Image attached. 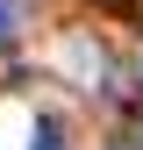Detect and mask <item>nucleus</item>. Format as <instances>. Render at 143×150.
Returning a JSON list of instances; mask_svg holds the SVG:
<instances>
[{
    "label": "nucleus",
    "instance_id": "1",
    "mask_svg": "<svg viewBox=\"0 0 143 150\" xmlns=\"http://www.w3.org/2000/svg\"><path fill=\"white\" fill-rule=\"evenodd\" d=\"M36 150H64V129L57 122H36Z\"/></svg>",
    "mask_w": 143,
    "mask_h": 150
},
{
    "label": "nucleus",
    "instance_id": "2",
    "mask_svg": "<svg viewBox=\"0 0 143 150\" xmlns=\"http://www.w3.org/2000/svg\"><path fill=\"white\" fill-rule=\"evenodd\" d=\"M14 14H22V0H0V43L14 36Z\"/></svg>",
    "mask_w": 143,
    "mask_h": 150
}]
</instances>
